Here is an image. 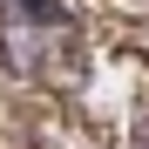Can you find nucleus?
<instances>
[{"instance_id":"obj_1","label":"nucleus","mask_w":149,"mask_h":149,"mask_svg":"<svg viewBox=\"0 0 149 149\" xmlns=\"http://www.w3.org/2000/svg\"><path fill=\"white\" fill-rule=\"evenodd\" d=\"M0 61L34 88H81L88 74V47H81V20L61 0H0Z\"/></svg>"}]
</instances>
